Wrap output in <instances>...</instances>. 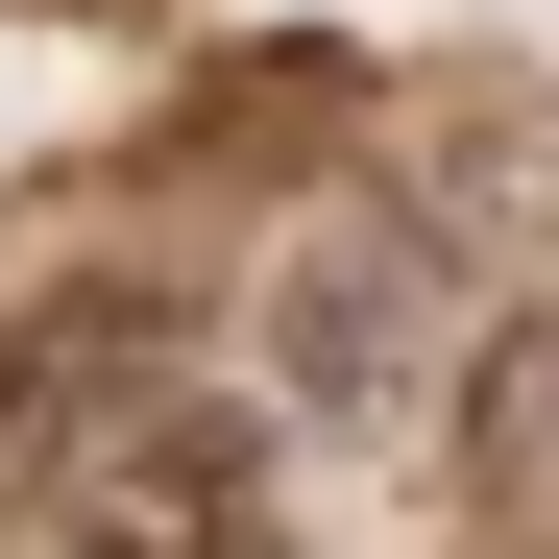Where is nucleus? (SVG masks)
Masks as SVG:
<instances>
[{
	"label": "nucleus",
	"mask_w": 559,
	"mask_h": 559,
	"mask_svg": "<svg viewBox=\"0 0 559 559\" xmlns=\"http://www.w3.org/2000/svg\"><path fill=\"white\" fill-rule=\"evenodd\" d=\"M438 365H462V293H438V243L390 195H317L293 243H267V390H293L317 438L438 414Z\"/></svg>",
	"instance_id": "f257e3e1"
},
{
	"label": "nucleus",
	"mask_w": 559,
	"mask_h": 559,
	"mask_svg": "<svg viewBox=\"0 0 559 559\" xmlns=\"http://www.w3.org/2000/svg\"><path fill=\"white\" fill-rule=\"evenodd\" d=\"M49 535H73V559H243V535H267V438H243L219 390H122L98 438H73Z\"/></svg>",
	"instance_id": "f03ea898"
},
{
	"label": "nucleus",
	"mask_w": 559,
	"mask_h": 559,
	"mask_svg": "<svg viewBox=\"0 0 559 559\" xmlns=\"http://www.w3.org/2000/svg\"><path fill=\"white\" fill-rule=\"evenodd\" d=\"M146 390L122 365V293H49V317H0V487H73V438H98Z\"/></svg>",
	"instance_id": "7ed1b4c3"
},
{
	"label": "nucleus",
	"mask_w": 559,
	"mask_h": 559,
	"mask_svg": "<svg viewBox=\"0 0 559 559\" xmlns=\"http://www.w3.org/2000/svg\"><path fill=\"white\" fill-rule=\"evenodd\" d=\"M462 438H487V511H559V317L487 341V414H462Z\"/></svg>",
	"instance_id": "20e7f679"
},
{
	"label": "nucleus",
	"mask_w": 559,
	"mask_h": 559,
	"mask_svg": "<svg viewBox=\"0 0 559 559\" xmlns=\"http://www.w3.org/2000/svg\"><path fill=\"white\" fill-rule=\"evenodd\" d=\"M0 146H25V122H0Z\"/></svg>",
	"instance_id": "39448f33"
}]
</instances>
